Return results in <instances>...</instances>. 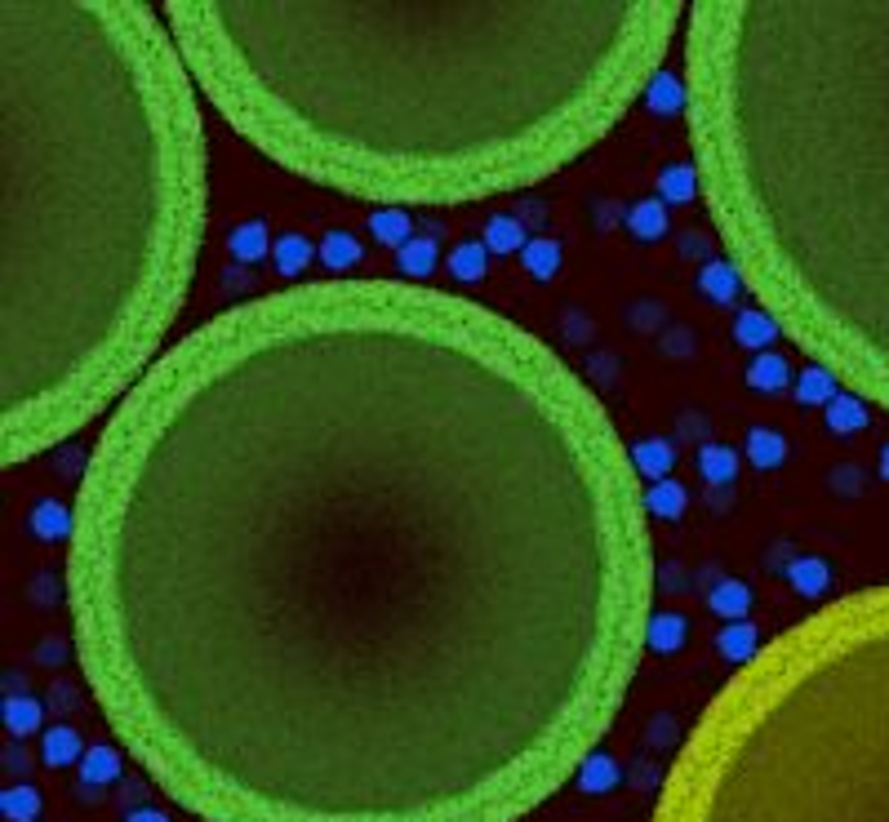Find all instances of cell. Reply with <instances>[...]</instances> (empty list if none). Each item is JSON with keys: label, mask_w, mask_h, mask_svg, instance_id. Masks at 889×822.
Masks as SVG:
<instances>
[{"label": "cell", "mask_w": 889, "mask_h": 822, "mask_svg": "<svg viewBox=\"0 0 889 822\" xmlns=\"http://www.w3.org/2000/svg\"><path fill=\"white\" fill-rule=\"evenodd\" d=\"M396 267H400V276H409V281L431 276V267H436V245H431V241H422V237H414L409 245H400Z\"/></svg>", "instance_id": "29"}, {"label": "cell", "mask_w": 889, "mask_h": 822, "mask_svg": "<svg viewBox=\"0 0 889 822\" xmlns=\"http://www.w3.org/2000/svg\"><path fill=\"white\" fill-rule=\"evenodd\" d=\"M685 503H690V494H685V485L672 481V476L645 490V507H649V516H658V520H681Z\"/></svg>", "instance_id": "11"}, {"label": "cell", "mask_w": 889, "mask_h": 822, "mask_svg": "<svg viewBox=\"0 0 889 822\" xmlns=\"http://www.w3.org/2000/svg\"><path fill=\"white\" fill-rule=\"evenodd\" d=\"M788 578H792V587H797L801 596H823V592H827V565H823L819 556H801V560H792Z\"/></svg>", "instance_id": "28"}, {"label": "cell", "mask_w": 889, "mask_h": 822, "mask_svg": "<svg viewBox=\"0 0 889 822\" xmlns=\"http://www.w3.org/2000/svg\"><path fill=\"white\" fill-rule=\"evenodd\" d=\"M707 605L725 618V623H738L747 610H751V592L743 582H734V578H725V582H716L712 587V596H707Z\"/></svg>", "instance_id": "20"}, {"label": "cell", "mask_w": 889, "mask_h": 822, "mask_svg": "<svg viewBox=\"0 0 889 822\" xmlns=\"http://www.w3.org/2000/svg\"><path fill=\"white\" fill-rule=\"evenodd\" d=\"M681 645H685V618H681V614H654L649 636H645V649L677 654Z\"/></svg>", "instance_id": "25"}, {"label": "cell", "mask_w": 889, "mask_h": 822, "mask_svg": "<svg viewBox=\"0 0 889 822\" xmlns=\"http://www.w3.org/2000/svg\"><path fill=\"white\" fill-rule=\"evenodd\" d=\"M632 462H636L640 481L658 485V481H667V472H672L677 453H672V445H667V440H636L632 445Z\"/></svg>", "instance_id": "8"}, {"label": "cell", "mask_w": 889, "mask_h": 822, "mask_svg": "<svg viewBox=\"0 0 889 822\" xmlns=\"http://www.w3.org/2000/svg\"><path fill=\"white\" fill-rule=\"evenodd\" d=\"M272 259H276V272H281V276H303L307 263H311V241L298 237V231H289V237L272 241Z\"/></svg>", "instance_id": "18"}, {"label": "cell", "mask_w": 889, "mask_h": 822, "mask_svg": "<svg viewBox=\"0 0 889 822\" xmlns=\"http://www.w3.org/2000/svg\"><path fill=\"white\" fill-rule=\"evenodd\" d=\"M649 822H889V582L760 645L690 730Z\"/></svg>", "instance_id": "5"}, {"label": "cell", "mask_w": 889, "mask_h": 822, "mask_svg": "<svg viewBox=\"0 0 889 822\" xmlns=\"http://www.w3.org/2000/svg\"><path fill=\"white\" fill-rule=\"evenodd\" d=\"M0 462L161 361L205 237L196 80L143 0H0Z\"/></svg>", "instance_id": "3"}, {"label": "cell", "mask_w": 889, "mask_h": 822, "mask_svg": "<svg viewBox=\"0 0 889 822\" xmlns=\"http://www.w3.org/2000/svg\"><path fill=\"white\" fill-rule=\"evenodd\" d=\"M699 289H703L712 303H729V298L743 289V276H738V267H734L729 259H716V263H707V267H703Z\"/></svg>", "instance_id": "15"}, {"label": "cell", "mask_w": 889, "mask_h": 822, "mask_svg": "<svg viewBox=\"0 0 889 822\" xmlns=\"http://www.w3.org/2000/svg\"><path fill=\"white\" fill-rule=\"evenodd\" d=\"M80 756V738L67 730V725H54L50 734H45V760L50 765H72Z\"/></svg>", "instance_id": "32"}, {"label": "cell", "mask_w": 889, "mask_h": 822, "mask_svg": "<svg viewBox=\"0 0 889 822\" xmlns=\"http://www.w3.org/2000/svg\"><path fill=\"white\" fill-rule=\"evenodd\" d=\"M778 333H783V329H778L773 316L760 311V307H747V311L734 316V338H738V347H751L756 357H760V351H769V342H773Z\"/></svg>", "instance_id": "7"}, {"label": "cell", "mask_w": 889, "mask_h": 822, "mask_svg": "<svg viewBox=\"0 0 889 822\" xmlns=\"http://www.w3.org/2000/svg\"><path fill=\"white\" fill-rule=\"evenodd\" d=\"M823 418H827V431H863L867 427V401H858L854 392H841L836 401L823 405Z\"/></svg>", "instance_id": "13"}, {"label": "cell", "mask_w": 889, "mask_h": 822, "mask_svg": "<svg viewBox=\"0 0 889 822\" xmlns=\"http://www.w3.org/2000/svg\"><path fill=\"white\" fill-rule=\"evenodd\" d=\"M520 263H525V272H529L534 281H551L556 272H561V245H556V241H547V237H538V241H525V250H520Z\"/></svg>", "instance_id": "17"}, {"label": "cell", "mask_w": 889, "mask_h": 822, "mask_svg": "<svg viewBox=\"0 0 889 822\" xmlns=\"http://www.w3.org/2000/svg\"><path fill=\"white\" fill-rule=\"evenodd\" d=\"M880 481H889V445L880 449Z\"/></svg>", "instance_id": "37"}, {"label": "cell", "mask_w": 889, "mask_h": 822, "mask_svg": "<svg viewBox=\"0 0 889 822\" xmlns=\"http://www.w3.org/2000/svg\"><path fill=\"white\" fill-rule=\"evenodd\" d=\"M228 250H232V259H241V263L267 259V222H241V227L232 231Z\"/></svg>", "instance_id": "26"}, {"label": "cell", "mask_w": 889, "mask_h": 822, "mask_svg": "<svg viewBox=\"0 0 889 822\" xmlns=\"http://www.w3.org/2000/svg\"><path fill=\"white\" fill-rule=\"evenodd\" d=\"M699 196V174L694 165H667L658 174V200L662 205H690Z\"/></svg>", "instance_id": "12"}, {"label": "cell", "mask_w": 889, "mask_h": 822, "mask_svg": "<svg viewBox=\"0 0 889 822\" xmlns=\"http://www.w3.org/2000/svg\"><path fill=\"white\" fill-rule=\"evenodd\" d=\"M645 102L654 111H685V76H672V72H658L645 89Z\"/></svg>", "instance_id": "23"}, {"label": "cell", "mask_w": 889, "mask_h": 822, "mask_svg": "<svg viewBox=\"0 0 889 822\" xmlns=\"http://www.w3.org/2000/svg\"><path fill=\"white\" fill-rule=\"evenodd\" d=\"M370 231H374V241H383V245H392V250H400V245L414 241L409 213H405V209H374V213H370Z\"/></svg>", "instance_id": "19"}, {"label": "cell", "mask_w": 889, "mask_h": 822, "mask_svg": "<svg viewBox=\"0 0 889 822\" xmlns=\"http://www.w3.org/2000/svg\"><path fill=\"white\" fill-rule=\"evenodd\" d=\"M485 263H490L485 241H468V245H459V250L450 254V276H459V281H481V276H485Z\"/></svg>", "instance_id": "30"}, {"label": "cell", "mask_w": 889, "mask_h": 822, "mask_svg": "<svg viewBox=\"0 0 889 822\" xmlns=\"http://www.w3.org/2000/svg\"><path fill=\"white\" fill-rule=\"evenodd\" d=\"M80 769H85V778L107 782V778H117V774H121V756L111 752V747H89V756L80 760Z\"/></svg>", "instance_id": "33"}, {"label": "cell", "mask_w": 889, "mask_h": 822, "mask_svg": "<svg viewBox=\"0 0 889 822\" xmlns=\"http://www.w3.org/2000/svg\"><path fill=\"white\" fill-rule=\"evenodd\" d=\"M699 191L756 307L889 409V0L685 10Z\"/></svg>", "instance_id": "4"}, {"label": "cell", "mask_w": 889, "mask_h": 822, "mask_svg": "<svg viewBox=\"0 0 889 822\" xmlns=\"http://www.w3.org/2000/svg\"><path fill=\"white\" fill-rule=\"evenodd\" d=\"M485 250L490 254H516V250H525V227L516 218H507V213H494L485 222Z\"/></svg>", "instance_id": "24"}, {"label": "cell", "mask_w": 889, "mask_h": 822, "mask_svg": "<svg viewBox=\"0 0 889 822\" xmlns=\"http://www.w3.org/2000/svg\"><path fill=\"white\" fill-rule=\"evenodd\" d=\"M320 263H325L333 276H343L348 267H356V263H361V245H356L352 231H329L325 245H320Z\"/></svg>", "instance_id": "16"}, {"label": "cell", "mask_w": 889, "mask_h": 822, "mask_svg": "<svg viewBox=\"0 0 889 822\" xmlns=\"http://www.w3.org/2000/svg\"><path fill=\"white\" fill-rule=\"evenodd\" d=\"M747 458L760 467V472H765V467H778V462L788 458V440L778 436V431H769V427H756L747 436Z\"/></svg>", "instance_id": "27"}, {"label": "cell", "mask_w": 889, "mask_h": 822, "mask_svg": "<svg viewBox=\"0 0 889 822\" xmlns=\"http://www.w3.org/2000/svg\"><path fill=\"white\" fill-rule=\"evenodd\" d=\"M747 383L756 392H783L792 383V370L778 351H760V357H751V365H747Z\"/></svg>", "instance_id": "10"}, {"label": "cell", "mask_w": 889, "mask_h": 822, "mask_svg": "<svg viewBox=\"0 0 889 822\" xmlns=\"http://www.w3.org/2000/svg\"><path fill=\"white\" fill-rule=\"evenodd\" d=\"M716 649H721V658H725L729 667H747V662L760 654V632H756L747 618L725 623V627L716 632Z\"/></svg>", "instance_id": "6"}, {"label": "cell", "mask_w": 889, "mask_h": 822, "mask_svg": "<svg viewBox=\"0 0 889 822\" xmlns=\"http://www.w3.org/2000/svg\"><path fill=\"white\" fill-rule=\"evenodd\" d=\"M699 472L707 485H729L738 476V449L729 445H703L699 449Z\"/></svg>", "instance_id": "14"}, {"label": "cell", "mask_w": 889, "mask_h": 822, "mask_svg": "<svg viewBox=\"0 0 889 822\" xmlns=\"http://www.w3.org/2000/svg\"><path fill=\"white\" fill-rule=\"evenodd\" d=\"M841 396V383L823 370V365H805L801 370V379H797V401L801 405H827V401H836Z\"/></svg>", "instance_id": "21"}, {"label": "cell", "mask_w": 889, "mask_h": 822, "mask_svg": "<svg viewBox=\"0 0 889 822\" xmlns=\"http://www.w3.org/2000/svg\"><path fill=\"white\" fill-rule=\"evenodd\" d=\"M72 512L89 693L200 822H516L596 756L654 623L601 396L418 281L205 320L107 414Z\"/></svg>", "instance_id": "1"}, {"label": "cell", "mask_w": 889, "mask_h": 822, "mask_svg": "<svg viewBox=\"0 0 889 822\" xmlns=\"http://www.w3.org/2000/svg\"><path fill=\"white\" fill-rule=\"evenodd\" d=\"M579 778H583L588 787H610V782H614V760H605V756L596 752V756L583 765V774H579Z\"/></svg>", "instance_id": "35"}, {"label": "cell", "mask_w": 889, "mask_h": 822, "mask_svg": "<svg viewBox=\"0 0 889 822\" xmlns=\"http://www.w3.org/2000/svg\"><path fill=\"white\" fill-rule=\"evenodd\" d=\"M36 725H41V702H36V698H23V693H19V698H6V730H10V734L23 738V734H32Z\"/></svg>", "instance_id": "31"}, {"label": "cell", "mask_w": 889, "mask_h": 822, "mask_svg": "<svg viewBox=\"0 0 889 822\" xmlns=\"http://www.w3.org/2000/svg\"><path fill=\"white\" fill-rule=\"evenodd\" d=\"M130 822H165V813L161 809H139V813H130Z\"/></svg>", "instance_id": "36"}, {"label": "cell", "mask_w": 889, "mask_h": 822, "mask_svg": "<svg viewBox=\"0 0 889 822\" xmlns=\"http://www.w3.org/2000/svg\"><path fill=\"white\" fill-rule=\"evenodd\" d=\"M627 231H632L636 241H662V237H667V205H662L658 196L636 200V205L627 209Z\"/></svg>", "instance_id": "9"}, {"label": "cell", "mask_w": 889, "mask_h": 822, "mask_svg": "<svg viewBox=\"0 0 889 822\" xmlns=\"http://www.w3.org/2000/svg\"><path fill=\"white\" fill-rule=\"evenodd\" d=\"M32 529H36V538H45V542H54V538H72V529H76V512H67L63 503H36V512H32Z\"/></svg>", "instance_id": "22"}, {"label": "cell", "mask_w": 889, "mask_h": 822, "mask_svg": "<svg viewBox=\"0 0 889 822\" xmlns=\"http://www.w3.org/2000/svg\"><path fill=\"white\" fill-rule=\"evenodd\" d=\"M36 804H41V800H36V791H32V787H19V791H10V796H6V813H10L14 822H28V818L36 813Z\"/></svg>", "instance_id": "34"}, {"label": "cell", "mask_w": 889, "mask_h": 822, "mask_svg": "<svg viewBox=\"0 0 889 822\" xmlns=\"http://www.w3.org/2000/svg\"><path fill=\"white\" fill-rule=\"evenodd\" d=\"M165 28L245 143L374 200L468 205L596 147L685 19L681 0H169Z\"/></svg>", "instance_id": "2"}]
</instances>
